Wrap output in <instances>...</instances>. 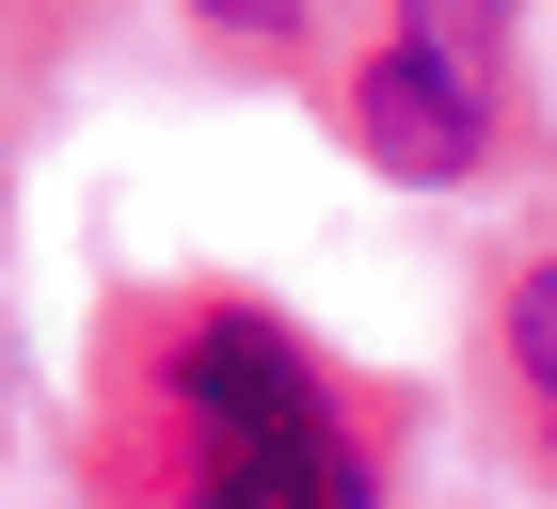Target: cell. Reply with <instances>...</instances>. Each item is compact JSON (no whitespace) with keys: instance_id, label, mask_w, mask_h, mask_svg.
<instances>
[{"instance_id":"cell-1","label":"cell","mask_w":557,"mask_h":509,"mask_svg":"<svg viewBox=\"0 0 557 509\" xmlns=\"http://www.w3.org/2000/svg\"><path fill=\"white\" fill-rule=\"evenodd\" d=\"M175 430H191V509H383L367 446L335 430L319 367L271 319H191L175 350Z\"/></svg>"},{"instance_id":"cell-2","label":"cell","mask_w":557,"mask_h":509,"mask_svg":"<svg viewBox=\"0 0 557 509\" xmlns=\"http://www.w3.org/2000/svg\"><path fill=\"white\" fill-rule=\"evenodd\" d=\"M494 48H510V0H398L383 64H367V160L414 175V191H446V175L494 144Z\"/></svg>"},{"instance_id":"cell-3","label":"cell","mask_w":557,"mask_h":509,"mask_svg":"<svg viewBox=\"0 0 557 509\" xmlns=\"http://www.w3.org/2000/svg\"><path fill=\"white\" fill-rule=\"evenodd\" d=\"M510 367H525V398H542V446H557V254L510 287Z\"/></svg>"},{"instance_id":"cell-4","label":"cell","mask_w":557,"mask_h":509,"mask_svg":"<svg viewBox=\"0 0 557 509\" xmlns=\"http://www.w3.org/2000/svg\"><path fill=\"white\" fill-rule=\"evenodd\" d=\"M191 16H223V33H271V48H287V16H302V0H191Z\"/></svg>"}]
</instances>
